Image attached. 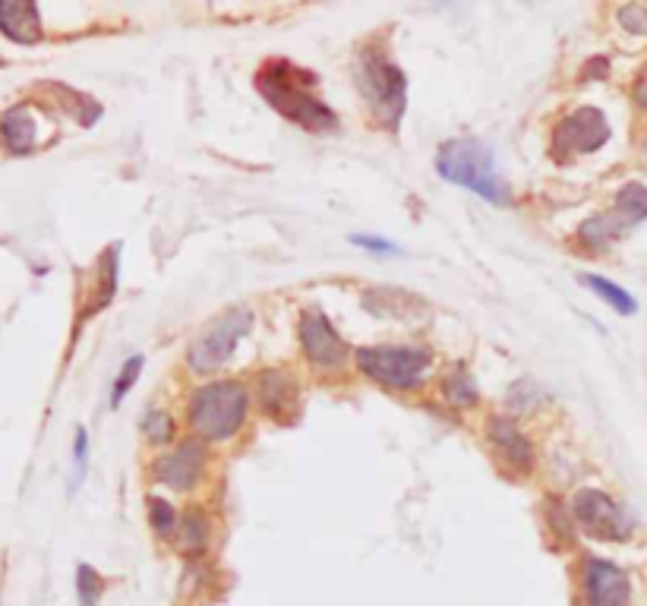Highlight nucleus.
Instances as JSON below:
<instances>
[{"label":"nucleus","mask_w":647,"mask_h":606,"mask_svg":"<svg viewBox=\"0 0 647 606\" xmlns=\"http://www.w3.org/2000/svg\"><path fill=\"white\" fill-rule=\"evenodd\" d=\"M256 85H259L263 99L278 114H285L288 121L300 124L304 130L322 133V130H335L338 126L332 107L326 105V102H319L310 92L316 85L314 73H307V70H300V66H294L288 61H269L259 70Z\"/></svg>","instance_id":"obj_1"},{"label":"nucleus","mask_w":647,"mask_h":606,"mask_svg":"<svg viewBox=\"0 0 647 606\" xmlns=\"http://www.w3.org/2000/svg\"><path fill=\"white\" fill-rule=\"evenodd\" d=\"M437 171L449 184L471 189L493 206L512 203V193L496 171L493 152H490V146H483L481 140L461 136V140L445 143L437 155Z\"/></svg>","instance_id":"obj_2"},{"label":"nucleus","mask_w":647,"mask_h":606,"mask_svg":"<svg viewBox=\"0 0 647 606\" xmlns=\"http://www.w3.org/2000/svg\"><path fill=\"white\" fill-rule=\"evenodd\" d=\"M247 408H250V398L240 382L234 379L209 382L189 398V427L203 440H230L244 427Z\"/></svg>","instance_id":"obj_3"},{"label":"nucleus","mask_w":647,"mask_h":606,"mask_svg":"<svg viewBox=\"0 0 647 606\" xmlns=\"http://www.w3.org/2000/svg\"><path fill=\"white\" fill-rule=\"evenodd\" d=\"M357 85L367 99V105L377 111L379 124L396 130L404 117L408 80L382 51H360L357 58Z\"/></svg>","instance_id":"obj_4"},{"label":"nucleus","mask_w":647,"mask_h":606,"mask_svg":"<svg viewBox=\"0 0 647 606\" xmlns=\"http://www.w3.org/2000/svg\"><path fill=\"white\" fill-rule=\"evenodd\" d=\"M250 326L253 314L247 307H234L228 314L218 316L209 329L189 345V367L196 373H215V370H222L230 360V355H234L237 341L250 332Z\"/></svg>","instance_id":"obj_5"},{"label":"nucleus","mask_w":647,"mask_h":606,"mask_svg":"<svg viewBox=\"0 0 647 606\" xmlns=\"http://www.w3.org/2000/svg\"><path fill=\"white\" fill-rule=\"evenodd\" d=\"M357 367L363 377L389 389H414L430 367V351L423 348H363L357 351Z\"/></svg>","instance_id":"obj_6"},{"label":"nucleus","mask_w":647,"mask_h":606,"mask_svg":"<svg viewBox=\"0 0 647 606\" xmlns=\"http://www.w3.org/2000/svg\"><path fill=\"white\" fill-rule=\"evenodd\" d=\"M609 140V124H606L604 111L597 107H578L572 114H565L563 121L553 130V152L556 158L568 155H590Z\"/></svg>","instance_id":"obj_7"},{"label":"nucleus","mask_w":647,"mask_h":606,"mask_svg":"<svg viewBox=\"0 0 647 606\" xmlns=\"http://www.w3.org/2000/svg\"><path fill=\"white\" fill-rule=\"evenodd\" d=\"M572 512H575V522L582 524V531L597 541H626L631 534V522H628L626 512L600 490L575 493Z\"/></svg>","instance_id":"obj_8"},{"label":"nucleus","mask_w":647,"mask_h":606,"mask_svg":"<svg viewBox=\"0 0 647 606\" xmlns=\"http://www.w3.org/2000/svg\"><path fill=\"white\" fill-rule=\"evenodd\" d=\"M300 345H304L307 360L322 370H335L348 360V348H345L341 335L332 329L329 316L319 314V310H307L300 316Z\"/></svg>","instance_id":"obj_9"},{"label":"nucleus","mask_w":647,"mask_h":606,"mask_svg":"<svg viewBox=\"0 0 647 606\" xmlns=\"http://www.w3.org/2000/svg\"><path fill=\"white\" fill-rule=\"evenodd\" d=\"M587 606H628L631 604V582L619 565L590 556L582 572Z\"/></svg>","instance_id":"obj_10"},{"label":"nucleus","mask_w":647,"mask_h":606,"mask_svg":"<svg viewBox=\"0 0 647 606\" xmlns=\"http://www.w3.org/2000/svg\"><path fill=\"white\" fill-rule=\"evenodd\" d=\"M203 445L199 442H181L174 452H167L155 461V481L174 486V490H189L193 483L199 481V471H203Z\"/></svg>","instance_id":"obj_11"},{"label":"nucleus","mask_w":647,"mask_h":606,"mask_svg":"<svg viewBox=\"0 0 647 606\" xmlns=\"http://www.w3.org/2000/svg\"><path fill=\"white\" fill-rule=\"evenodd\" d=\"M0 35L17 44L42 42V17L29 0H0Z\"/></svg>","instance_id":"obj_12"},{"label":"nucleus","mask_w":647,"mask_h":606,"mask_svg":"<svg viewBox=\"0 0 647 606\" xmlns=\"http://www.w3.org/2000/svg\"><path fill=\"white\" fill-rule=\"evenodd\" d=\"M0 140L13 155H29L39 146V121L29 105H13L0 114Z\"/></svg>","instance_id":"obj_13"},{"label":"nucleus","mask_w":647,"mask_h":606,"mask_svg":"<svg viewBox=\"0 0 647 606\" xmlns=\"http://www.w3.org/2000/svg\"><path fill=\"white\" fill-rule=\"evenodd\" d=\"M486 430H490V442L496 445V452H500L502 459L509 461L512 468L527 471V468L534 464V445L527 442V436H524L512 420L493 418L486 423Z\"/></svg>","instance_id":"obj_14"},{"label":"nucleus","mask_w":647,"mask_h":606,"mask_svg":"<svg viewBox=\"0 0 647 606\" xmlns=\"http://www.w3.org/2000/svg\"><path fill=\"white\" fill-rule=\"evenodd\" d=\"M259 404L269 411L271 418H281L285 411L297 408V386L291 373L285 370H266L259 373Z\"/></svg>","instance_id":"obj_15"},{"label":"nucleus","mask_w":647,"mask_h":606,"mask_svg":"<svg viewBox=\"0 0 647 606\" xmlns=\"http://www.w3.org/2000/svg\"><path fill=\"white\" fill-rule=\"evenodd\" d=\"M616 215H619V222L631 228V225H638V222H645L647 218V187L641 184H628V187L619 189V196H616Z\"/></svg>","instance_id":"obj_16"},{"label":"nucleus","mask_w":647,"mask_h":606,"mask_svg":"<svg viewBox=\"0 0 647 606\" xmlns=\"http://www.w3.org/2000/svg\"><path fill=\"white\" fill-rule=\"evenodd\" d=\"M582 285H587V288L597 294V297H604L606 304H609L616 314H623V316L635 314V297H631L628 291H623L619 285L606 281V278H600V275H582Z\"/></svg>","instance_id":"obj_17"},{"label":"nucleus","mask_w":647,"mask_h":606,"mask_svg":"<svg viewBox=\"0 0 647 606\" xmlns=\"http://www.w3.org/2000/svg\"><path fill=\"white\" fill-rule=\"evenodd\" d=\"M143 355H133L130 360L124 363V370L117 373V379H114V389H111V408H117L121 401H124V396L136 386V379H140V373H143Z\"/></svg>","instance_id":"obj_18"},{"label":"nucleus","mask_w":647,"mask_h":606,"mask_svg":"<svg viewBox=\"0 0 647 606\" xmlns=\"http://www.w3.org/2000/svg\"><path fill=\"white\" fill-rule=\"evenodd\" d=\"M102 575L92 565H80L76 568V597L83 606H95L102 597Z\"/></svg>","instance_id":"obj_19"},{"label":"nucleus","mask_w":647,"mask_h":606,"mask_svg":"<svg viewBox=\"0 0 647 606\" xmlns=\"http://www.w3.org/2000/svg\"><path fill=\"white\" fill-rule=\"evenodd\" d=\"M445 398L452 404H459V408H471L477 401V386L464 377V373H455V377L445 379Z\"/></svg>","instance_id":"obj_20"},{"label":"nucleus","mask_w":647,"mask_h":606,"mask_svg":"<svg viewBox=\"0 0 647 606\" xmlns=\"http://www.w3.org/2000/svg\"><path fill=\"white\" fill-rule=\"evenodd\" d=\"M143 430H146L148 442H167L174 440V418L167 411H148L143 418Z\"/></svg>","instance_id":"obj_21"},{"label":"nucleus","mask_w":647,"mask_h":606,"mask_svg":"<svg viewBox=\"0 0 647 606\" xmlns=\"http://www.w3.org/2000/svg\"><path fill=\"white\" fill-rule=\"evenodd\" d=\"M148 515H152V524H155V531H158L162 537L177 534V515H174V509H171L165 500L148 502Z\"/></svg>","instance_id":"obj_22"},{"label":"nucleus","mask_w":647,"mask_h":606,"mask_svg":"<svg viewBox=\"0 0 647 606\" xmlns=\"http://www.w3.org/2000/svg\"><path fill=\"white\" fill-rule=\"evenodd\" d=\"M85 464H89V433L83 427H76V445H73V481H70V493L83 483Z\"/></svg>","instance_id":"obj_23"},{"label":"nucleus","mask_w":647,"mask_h":606,"mask_svg":"<svg viewBox=\"0 0 647 606\" xmlns=\"http://www.w3.org/2000/svg\"><path fill=\"white\" fill-rule=\"evenodd\" d=\"M619 20L626 22V29H631V32H647V13L641 7H623Z\"/></svg>","instance_id":"obj_24"},{"label":"nucleus","mask_w":647,"mask_h":606,"mask_svg":"<svg viewBox=\"0 0 647 606\" xmlns=\"http://www.w3.org/2000/svg\"><path fill=\"white\" fill-rule=\"evenodd\" d=\"M351 244L357 247H363V250H373V253H396V244H389V240H382V237H367V234H355L351 237Z\"/></svg>","instance_id":"obj_25"},{"label":"nucleus","mask_w":647,"mask_h":606,"mask_svg":"<svg viewBox=\"0 0 647 606\" xmlns=\"http://www.w3.org/2000/svg\"><path fill=\"white\" fill-rule=\"evenodd\" d=\"M635 102H638V105H641L647 111V66L641 70L638 83H635Z\"/></svg>","instance_id":"obj_26"},{"label":"nucleus","mask_w":647,"mask_h":606,"mask_svg":"<svg viewBox=\"0 0 647 606\" xmlns=\"http://www.w3.org/2000/svg\"><path fill=\"white\" fill-rule=\"evenodd\" d=\"M0 63H3V61H0Z\"/></svg>","instance_id":"obj_27"}]
</instances>
